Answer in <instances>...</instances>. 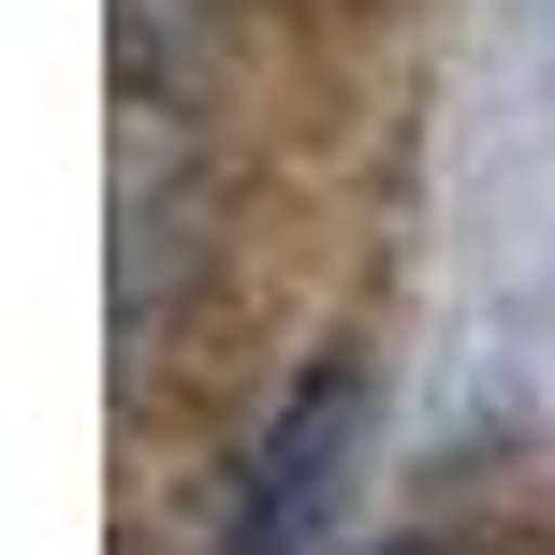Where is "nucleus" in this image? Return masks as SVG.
Here are the masks:
<instances>
[{"label":"nucleus","mask_w":555,"mask_h":555,"mask_svg":"<svg viewBox=\"0 0 555 555\" xmlns=\"http://www.w3.org/2000/svg\"><path fill=\"white\" fill-rule=\"evenodd\" d=\"M365 410H380L365 351H322V365H307V380L263 410V439H249V482H234V512H220V555H307V541H322V512L351 498Z\"/></svg>","instance_id":"1"},{"label":"nucleus","mask_w":555,"mask_h":555,"mask_svg":"<svg viewBox=\"0 0 555 555\" xmlns=\"http://www.w3.org/2000/svg\"><path fill=\"white\" fill-rule=\"evenodd\" d=\"M380 555H453V541H380Z\"/></svg>","instance_id":"2"}]
</instances>
